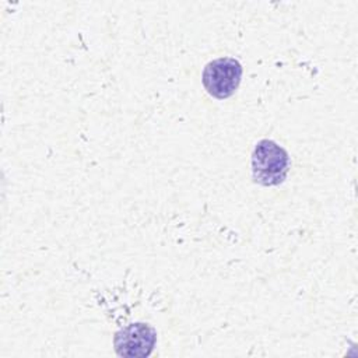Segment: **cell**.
<instances>
[{
	"label": "cell",
	"instance_id": "2",
	"mask_svg": "<svg viewBox=\"0 0 358 358\" xmlns=\"http://www.w3.org/2000/svg\"><path fill=\"white\" fill-rule=\"evenodd\" d=\"M242 78V66L234 57H218L206 64L201 76L204 90L217 99L234 95Z\"/></svg>",
	"mask_w": 358,
	"mask_h": 358
},
{
	"label": "cell",
	"instance_id": "1",
	"mask_svg": "<svg viewBox=\"0 0 358 358\" xmlns=\"http://www.w3.org/2000/svg\"><path fill=\"white\" fill-rule=\"evenodd\" d=\"M289 168L287 151L275 141L263 138L252 152V175L263 186H275L284 182Z\"/></svg>",
	"mask_w": 358,
	"mask_h": 358
},
{
	"label": "cell",
	"instance_id": "3",
	"mask_svg": "<svg viewBox=\"0 0 358 358\" xmlns=\"http://www.w3.org/2000/svg\"><path fill=\"white\" fill-rule=\"evenodd\" d=\"M155 330L147 323H131L115 334L113 345L119 357H148L155 345Z\"/></svg>",
	"mask_w": 358,
	"mask_h": 358
}]
</instances>
